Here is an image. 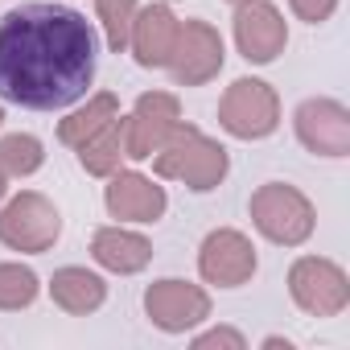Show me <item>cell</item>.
Returning a JSON list of instances; mask_svg holds the SVG:
<instances>
[{
  "mask_svg": "<svg viewBox=\"0 0 350 350\" xmlns=\"http://www.w3.org/2000/svg\"><path fill=\"white\" fill-rule=\"evenodd\" d=\"M95 25L66 5H21L0 17V99L62 111L95 83Z\"/></svg>",
  "mask_w": 350,
  "mask_h": 350,
  "instance_id": "6da1fadb",
  "label": "cell"
},
{
  "mask_svg": "<svg viewBox=\"0 0 350 350\" xmlns=\"http://www.w3.org/2000/svg\"><path fill=\"white\" fill-rule=\"evenodd\" d=\"M152 169L165 182H182L194 194H211L215 186H223L227 169H231V157L215 136H206L202 128L182 120L173 128V136L152 152Z\"/></svg>",
  "mask_w": 350,
  "mask_h": 350,
  "instance_id": "7a4b0ae2",
  "label": "cell"
},
{
  "mask_svg": "<svg viewBox=\"0 0 350 350\" xmlns=\"http://www.w3.org/2000/svg\"><path fill=\"white\" fill-rule=\"evenodd\" d=\"M247 215H252V227L276 243V247H301L309 243V235L317 231V211L313 202L288 186V182H264L252 202H247Z\"/></svg>",
  "mask_w": 350,
  "mask_h": 350,
  "instance_id": "3957f363",
  "label": "cell"
},
{
  "mask_svg": "<svg viewBox=\"0 0 350 350\" xmlns=\"http://www.w3.org/2000/svg\"><path fill=\"white\" fill-rule=\"evenodd\" d=\"M58 235H62V215L38 190H21L0 206V243L9 252L42 256L58 243Z\"/></svg>",
  "mask_w": 350,
  "mask_h": 350,
  "instance_id": "277c9868",
  "label": "cell"
},
{
  "mask_svg": "<svg viewBox=\"0 0 350 350\" xmlns=\"http://www.w3.org/2000/svg\"><path fill=\"white\" fill-rule=\"evenodd\" d=\"M219 128L235 140H264L280 128V95L264 79H235L219 99Z\"/></svg>",
  "mask_w": 350,
  "mask_h": 350,
  "instance_id": "5b68a950",
  "label": "cell"
},
{
  "mask_svg": "<svg viewBox=\"0 0 350 350\" xmlns=\"http://www.w3.org/2000/svg\"><path fill=\"white\" fill-rule=\"evenodd\" d=\"M288 297L309 317H338L350 305V276L325 256H301L288 268Z\"/></svg>",
  "mask_w": 350,
  "mask_h": 350,
  "instance_id": "8992f818",
  "label": "cell"
},
{
  "mask_svg": "<svg viewBox=\"0 0 350 350\" xmlns=\"http://www.w3.org/2000/svg\"><path fill=\"white\" fill-rule=\"evenodd\" d=\"M144 317L161 334H186L211 317V293L194 280L165 276L144 288Z\"/></svg>",
  "mask_w": 350,
  "mask_h": 350,
  "instance_id": "52a82bcc",
  "label": "cell"
},
{
  "mask_svg": "<svg viewBox=\"0 0 350 350\" xmlns=\"http://www.w3.org/2000/svg\"><path fill=\"white\" fill-rule=\"evenodd\" d=\"M182 124V99L173 91H144L124 116V157L148 161Z\"/></svg>",
  "mask_w": 350,
  "mask_h": 350,
  "instance_id": "ba28073f",
  "label": "cell"
},
{
  "mask_svg": "<svg viewBox=\"0 0 350 350\" xmlns=\"http://www.w3.org/2000/svg\"><path fill=\"white\" fill-rule=\"evenodd\" d=\"M227 62V46H223V33L211 25V21H182V33H178V46H173L165 70L173 75L178 87H206Z\"/></svg>",
  "mask_w": 350,
  "mask_h": 350,
  "instance_id": "9c48e42d",
  "label": "cell"
},
{
  "mask_svg": "<svg viewBox=\"0 0 350 350\" xmlns=\"http://www.w3.org/2000/svg\"><path fill=\"white\" fill-rule=\"evenodd\" d=\"M260 268V256H256V243L235 231V227H219L202 239L198 247V272L206 284L215 288H243Z\"/></svg>",
  "mask_w": 350,
  "mask_h": 350,
  "instance_id": "30bf717a",
  "label": "cell"
},
{
  "mask_svg": "<svg viewBox=\"0 0 350 350\" xmlns=\"http://www.w3.org/2000/svg\"><path fill=\"white\" fill-rule=\"evenodd\" d=\"M235 46L252 66H268L288 46V21L272 0H243L235 5Z\"/></svg>",
  "mask_w": 350,
  "mask_h": 350,
  "instance_id": "8fae6325",
  "label": "cell"
},
{
  "mask_svg": "<svg viewBox=\"0 0 350 350\" xmlns=\"http://www.w3.org/2000/svg\"><path fill=\"white\" fill-rule=\"evenodd\" d=\"M293 128L297 140L313 152V157H350V111L338 99L313 95L293 111Z\"/></svg>",
  "mask_w": 350,
  "mask_h": 350,
  "instance_id": "7c38bea8",
  "label": "cell"
},
{
  "mask_svg": "<svg viewBox=\"0 0 350 350\" xmlns=\"http://www.w3.org/2000/svg\"><path fill=\"white\" fill-rule=\"evenodd\" d=\"M103 206L120 223H157L169 211V194L136 169H116L103 190Z\"/></svg>",
  "mask_w": 350,
  "mask_h": 350,
  "instance_id": "4fadbf2b",
  "label": "cell"
},
{
  "mask_svg": "<svg viewBox=\"0 0 350 350\" xmlns=\"http://www.w3.org/2000/svg\"><path fill=\"white\" fill-rule=\"evenodd\" d=\"M178 33H182V21L173 17V9L165 5H148V9H136L132 17V33H128V50L136 58V66L144 70H165L173 46H178Z\"/></svg>",
  "mask_w": 350,
  "mask_h": 350,
  "instance_id": "5bb4252c",
  "label": "cell"
},
{
  "mask_svg": "<svg viewBox=\"0 0 350 350\" xmlns=\"http://www.w3.org/2000/svg\"><path fill=\"white\" fill-rule=\"evenodd\" d=\"M91 260L103 272L136 276V272H144L152 264V243L140 231H128L124 223H111V227H99L91 235Z\"/></svg>",
  "mask_w": 350,
  "mask_h": 350,
  "instance_id": "9a60e30c",
  "label": "cell"
},
{
  "mask_svg": "<svg viewBox=\"0 0 350 350\" xmlns=\"http://www.w3.org/2000/svg\"><path fill=\"white\" fill-rule=\"evenodd\" d=\"M50 301H54L62 313H70V317H87V313L103 309V301H107V280H103L99 272L83 268V264H66V268H58V272L50 276Z\"/></svg>",
  "mask_w": 350,
  "mask_h": 350,
  "instance_id": "2e32d148",
  "label": "cell"
},
{
  "mask_svg": "<svg viewBox=\"0 0 350 350\" xmlns=\"http://www.w3.org/2000/svg\"><path fill=\"white\" fill-rule=\"evenodd\" d=\"M120 116V95H111V91H99V95H91L83 107H75L66 120H58V140L66 144V148H79L87 136H95L103 124H111Z\"/></svg>",
  "mask_w": 350,
  "mask_h": 350,
  "instance_id": "e0dca14e",
  "label": "cell"
},
{
  "mask_svg": "<svg viewBox=\"0 0 350 350\" xmlns=\"http://www.w3.org/2000/svg\"><path fill=\"white\" fill-rule=\"evenodd\" d=\"M75 152H79V165L91 173V178H111V173L120 169V161H124V116H116L111 124H103Z\"/></svg>",
  "mask_w": 350,
  "mask_h": 350,
  "instance_id": "ac0fdd59",
  "label": "cell"
},
{
  "mask_svg": "<svg viewBox=\"0 0 350 350\" xmlns=\"http://www.w3.org/2000/svg\"><path fill=\"white\" fill-rule=\"evenodd\" d=\"M42 165H46V148L38 136L29 132L0 136V169H5V178H33Z\"/></svg>",
  "mask_w": 350,
  "mask_h": 350,
  "instance_id": "d6986e66",
  "label": "cell"
},
{
  "mask_svg": "<svg viewBox=\"0 0 350 350\" xmlns=\"http://www.w3.org/2000/svg\"><path fill=\"white\" fill-rule=\"evenodd\" d=\"M42 293V280L29 264H17V260H5L0 264V309L5 313H17V309H29Z\"/></svg>",
  "mask_w": 350,
  "mask_h": 350,
  "instance_id": "ffe728a7",
  "label": "cell"
},
{
  "mask_svg": "<svg viewBox=\"0 0 350 350\" xmlns=\"http://www.w3.org/2000/svg\"><path fill=\"white\" fill-rule=\"evenodd\" d=\"M136 0H95V17L103 25V38L116 54L128 50V33H132V17H136Z\"/></svg>",
  "mask_w": 350,
  "mask_h": 350,
  "instance_id": "44dd1931",
  "label": "cell"
},
{
  "mask_svg": "<svg viewBox=\"0 0 350 350\" xmlns=\"http://www.w3.org/2000/svg\"><path fill=\"white\" fill-rule=\"evenodd\" d=\"M215 346L219 350H247V338L231 325H219V329H206L194 338V350H215Z\"/></svg>",
  "mask_w": 350,
  "mask_h": 350,
  "instance_id": "7402d4cb",
  "label": "cell"
},
{
  "mask_svg": "<svg viewBox=\"0 0 350 350\" xmlns=\"http://www.w3.org/2000/svg\"><path fill=\"white\" fill-rule=\"evenodd\" d=\"M288 9L297 13V21L305 25H325L338 13V0H288Z\"/></svg>",
  "mask_w": 350,
  "mask_h": 350,
  "instance_id": "603a6c76",
  "label": "cell"
},
{
  "mask_svg": "<svg viewBox=\"0 0 350 350\" xmlns=\"http://www.w3.org/2000/svg\"><path fill=\"white\" fill-rule=\"evenodd\" d=\"M280 346H284V350H293V342H288V338H264V350H280Z\"/></svg>",
  "mask_w": 350,
  "mask_h": 350,
  "instance_id": "cb8c5ba5",
  "label": "cell"
},
{
  "mask_svg": "<svg viewBox=\"0 0 350 350\" xmlns=\"http://www.w3.org/2000/svg\"><path fill=\"white\" fill-rule=\"evenodd\" d=\"M5 194H9V178H5V169H0V202H5Z\"/></svg>",
  "mask_w": 350,
  "mask_h": 350,
  "instance_id": "d4e9b609",
  "label": "cell"
},
{
  "mask_svg": "<svg viewBox=\"0 0 350 350\" xmlns=\"http://www.w3.org/2000/svg\"><path fill=\"white\" fill-rule=\"evenodd\" d=\"M0 124H5V103H0Z\"/></svg>",
  "mask_w": 350,
  "mask_h": 350,
  "instance_id": "484cf974",
  "label": "cell"
},
{
  "mask_svg": "<svg viewBox=\"0 0 350 350\" xmlns=\"http://www.w3.org/2000/svg\"><path fill=\"white\" fill-rule=\"evenodd\" d=\"M227 5H243V0H227Z\"/></svg>",
  "mask_w": 350,
  "mask_h": 350,
  "instance_id": "4316f807",
  "label": "cell"
}]
</instances>
